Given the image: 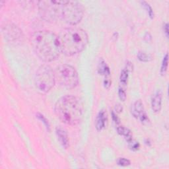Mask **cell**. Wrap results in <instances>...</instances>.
Wrapping results in <instances>:
<instances>
[{
    "instance_id": "cell-10",
    "label": "cell",
    "mask_w": 169,
    "mask_h": 169,
    "mask_svg": "<svg viewBox=\"0 0 169 169\" xmlns=\"http://www.w3.org/2000/svg\"><path fill=\"white\" fill-rule=\"evenodd\" d=\"M56 134L58 138V140L61 143V145L65 149H67L69 147V138L67 132L63 128H61V127H57L56 130Z\"/></svg>"
},
{
    "instance_id": "cell-16",
    "label": "cell",
    "mask_w": 169,
    "mask_h": 169,
    "mask_svg": "<svg viewBox=\"0 0 169 169\" xmlns=\"http://www.w3.org/2000/svg\"><path fill=\"white\" fill-rule=\"evenodd\" d=\"M168 68V54L167 53L165 56H164L162 62L161 64V75H165L167 73Z\"/></svg>"
},
{
    "instance_id": "cell-22",
    "label": "cell",
    "mask_w": 169,
    "mask_h": 169,
    "mask_svg": "<svg viewBox=\"0 0 169 169\" xmlns=\"http://www.w3.org/2000/svg\"><path fill=\"white\" fill-rule=\"evenodd\" d=\"M129 146L130 149L133 151H137L140 147L139 143L133 140L130 142H129Z\"/></svg>"
},
{
    "instance_id": "cell-21",
    "label": "cell",
    "mask_w": 169,
    "mask_h": 169,
    "mask_svg": "<svg viewBox=\"0 0 169 169\" xmlns=\"http://www.w3.org/2000/svg\"><path fill=\"white\" fill-rule=\"evenodd\" d=\"M118 96L122 101H125L126 99V93L124 88L123 87H120L118 89Z\"/></svg>"
},
{
    "instance_id": "cell-24",
    "label": "cell",
    "mask_w": 169,
    "mask_h": 169,
    "mask_svg": "<svg viewBox=\"0 0 169 169\" xmlns=\"http://www.w3.org/2000/svg\"><path fill=\"white\" fill-rule=\"evenodd\" d=\"M112 120H113V121L116 123V124H120V119H119V118L117 116L116 114H115L114 112H112Z\"/></svg>"
},
{
    "instance_id": "cell-6",
    "label": "cell",
    "mask_w": 169,
    "mask_h": 169,
    "mask_svg": "<svg viewBox=\"0 0 169 169\" xmlns=\"http://www.w3.org/2000/svg\"><path fill=\"white\" fill-rule=\"evenodd\" d=\"M56 81L68 89L75 88L79 83V76L76 69L69 64H61L54 71Z\"/></svg>"
},
{
    "instance_id": "cell-8",
    "label": "cell",
    "mask_w": 169,
    "mask_h": 169,
    "mask_svg": "<svg viewBox=\"0 0 169 169\" xmlns=\"http://www.w3.org/2000/svg\"><path fill=\"white\" fill-rule=\"evenodd\" d=\"M162 97V95L161 91H158L153 96L151 100V109L155 113H158L161 110Z\"/></svg>"
},
{
    "instance_id": "cell-4",
    "label": "cell",
    "mask_w": 169,
    "mask_h": 169,
    "mask_svg": "<svg viewBox=\"0 0 169 169\" xmlns=\"http://www.w3.org/2000/svg\"><path fill=\"white\" fill-rule=\"evenodd\" d=\"M84 8L78 2L61 0L59 9L60 19L71 25L78 24L83 18Z\"/></svg>"
},
{
    "instance_id": "cell-14",
    "label": "cell",
    "mask_w": 169,
    "mask_h": 169,
    "mask_svg": "<svg viewBox=\"0 0 169 169\" xmlns=\"http://www.w3.org/2000/svg\"><path fill=\"white\" fill-rule=\"evenodd\" d=\"M137 58L143 62H148L153 60V57L150 54H147L143 52H139L137 54Z\"/></svg>"
},
{
    "instance_id": "cell-1",
    "label": "cell",
    "mask_w": 169,
    "mask_h": 169,
    "mask_svg": "<svg viewBox=\"0 0 169 169\" xmlns=\"http://www.w3.org/2000/svg\"><path fill=\"white\" fill-rule=\"evenodd\" d=\"M30 44L36 55L45 62L56 60L61 53L58 37L49 30H39L33 33Z\"/></svg>"
},
{
    "instance_id": "cell-23",
    "label": "cell",
    "mask_w": 169,
    "mask_h": 169,
    "mask_svg": "<svg viewBox=\"0 0 169 169\" xmlns=\"http://www.w3.org/2000/svg\"><path fill=\"white\" fill-rule=\"evenodd\" d=\"M143 39L146 42H150L151 40H152V37L149 33H146L144 35V37H143Z\"/></svg>"
},
{
    "instance_id": "cell-25",
    "label": "cell",
    "mask_w": 169,
    "mask_h": 169,
    "mask_svg": "<svg viewBox=\"0 0 169 169\" xmlns=\"http://www.w3.org/2000/svg\"><path fill=\"white\" fill-rule=\"evenodd\" d=\"M104 85L106 89H109L111 85L110 80H109V79H105V80L104 81Z\"/></svg>"
},
{
    "instance_id": "cell-27",
    "label": "cell",
    "mask_w": 169,
    "mask_h": 169,
    "mask_svg": "<svg viewBox=\"0 0 169 169\" xmlns=\"http://www.w3.org/2000/svg\"><path fill=\"white\" fill-rule=\"evenodd\" d=\"M116 110L117 112H120L122 110V107L120 105H118L116 106Z\"/></svg>"
},
{
    "instance_id": "cell-9",
    "label": "cell",
    "mask_w": 169,
    "mask_h": 169,
    "mask_svg": "<svg viewBox=\"0 0 169 169\" xmlns=\"http://www.w3.org/2000/svg\"><path fill=\"white\" fill-rule=\"evenodd\" d=\"M107 122V116L105 111L101 110L96 116L95 121V127L97 131H101L105 128Z\"/></svg>"
},
{
    "instance_id": "cell-7",
    "label": "cell",
    "mask_w": 169,
    "mask_h": 169,
    "mask_svg": "<svg viewBox=\"0 0 169 169\" xmlns=\"http://www.w3.org/2000/svg\"><path fill=\"white\" fill-rule=\"evenodd\" d=\"M2 34L8 42L14 44L22 43L24 40V34L17 25L13 23L5 24L2 27Z\"/></svg>"
},
{
    "instance_id": "cell-19",
    "label": "cell",
    "mask_w": 169,
    "mask_h": 169,
    "mask_svg": "<svg viewBox=\"0 0 169 169\" xmlns=\"http://www.w3.org/2000/svg\"><path fill=\"white\" fill-rule=\"evenodd\" d=\"M138 118L140 119V120L141 121L142 124H144V125H149V124L150 123L149 117H148V116L147 115L145 112H143V113L139 116Z\"/></svg>"
},
{
    "instance_id": "cell-2",
    "label": "cell",
    "mask_w": 169,
    "mask_h": 169,
    "mask_svg": "<svg viewBox=\"0 0 169 169\" xmlns=\"http://www.w3.org/2000/svg\"><path fill=\"white\" fill-rule=\"evenodd\" d=\"M54 111L59 120L67 125H78L83 118V110L81 102L72 95L61 97L56 102Z\"/></svg>"
},
{
    "instance_id": "cell-13",
    "label": "cell",
    "mask_w": 169,
    "mask_h": 169,
    "mask_svg": "<svg viewBox=\"0 0 169 169\" xmlns=\"http://www.w3.org/2000/svg\"><path fill=\"white\" fill-rule=\"evenodd\" d=\"M117 131L120 136L124 137L127 142H130L132 140L131 131L124 126L117 127Z\"/></svg>"
},
{
    "instance_id": "cell-26",
    "label": "cell",
    "mask_w": 169,
    "mask_h": 169,
    "mask_svg": "<svg viewBox=\"0 0 169 169\" xmlns=\"http://www.w3.org/2000/svg\"><path fill=\"white\" fill-rule=\"evenodd\" d=\"M163 30H164V33H165L167 38H168V24L165 23L163 26Z\"/></svg>"
},
{
    "instance_id": "cell-12",
    "label": "cell",
    "mask_w": 169,
    "mask_h": 169,
    "mask_svg": "<svg viewBox=\"0 0 169 169\" xmlns=\"http://www.w3.org/2000/svg\"><path fill=\"white\" fill-rule=\"evenodd\" d=\"M98 73L105 77H109L110 74V71L109 67L107 65L105 61L103 59H100L98 65Z\"/></svg>"
},
{
    "instance_id": "cell-17",
    "label": "cell",
    "mask_w": 169,
    "mask_h": 169,
    "mask_svg": "<svg viewBox=\"0 0 169 169\" xmlns=\"http://www.w3.org/2000/svg\"><path fill=\"white\" fill-rule=\"evenodd\" d=\"M141 4V6L144 7V9L146 10L148 15H149V16L151 19H153L154 18V12H153V9L152 7L150 6V5L147 3L146 2H144V1H143V2H140Z\"/></svg>"
},
{
    "instance_id": "cell-18",
    "label": "cell",
    "mask_w": 169,
    "mask_h": 169,
    "mask_svg": "<svg viewBox=\"0 0 169 169\" xmlns=\"http://www.w3.org/2000/svg\"><path fill=\"white\" fill-rule=\"evenodd\" d=\"M37 118H38L40 121H42V122L44 123V124L46 126V127H47L48 131H50V123H49L48 120L42 114H40V113L37 114Z\"/></svg>"
},
{
    "instance_id": "cell-3",
    "label": "cell",
    "mask_w": 169,
    "mask_h": 169,
    "mask_svg": "<svg viewBox=\"0 0 169 169\" xmlns=\"http://www.w3.org/2000/svg\"><path fill=\"white\" fill-rule=\"evenodd\" d=\"M58 37L61 52L71 56L83 51L89 42V37L83 29L78 27L66 28Z\"/></svg>"
},
{
    "instance_id": "cell-5",
    "label": "cell",
    "mask_w": 169,
    "mask_h": 169,
    "mask_svg": "<svg viewBox=\"0 0 169 169\" xmlns=\"http://www.w3.org/2000/svg\"><path fill=\"white\" fill-rule=\"evenodd\" d=\"M36 87L41 93H47L52 89L56 83L54 71L50 65H40L35 74Z\"/></svg>"
},
{
    "instance_id": "cell-20",
    "label": "cell",
    "mask_w": 169,
    "mask_h": 169,
    "mask_svg": "<svg viewBox=\"0 0 169 169\" xmlns=\"http://www.w3.org/2000/svg\"><path fill=\"white\" fill-rule=\"evenodd\" d=\"M130 161L126 158H119L117 161V164L122 167H127L130 165Z\"/></svg>"
},
{
    "instance_id": "cell-15",
    "label": "cell",
    "mask_w": 169,
    "mask_h": 169,
    "mask_svg": "<svg viewBox=\"0 0 169 169\" xmlns=\"http://www.w3.org/2000/svg\"><path fill=\"white\" fill-rule=\"evenodd\" d=\"M128 73H129V71L127 69H124L121 71L120 79V83L122 86L127 85V79H128V75H129Z\"/></svg>"
},
{
    "instance_id": "cell-11",
    "label": "cell",
    "mask_w": 169,
    "mask_h": 169,
    "mask_svg": "<svg viewBox=\"0 0 169 169\" xmlns=\"http://www.w3.org/2000/svg\"><path fill=\"white\" fill-rule=\"evenodd\" d=\"M145 112L144 107H143V103L141 100H137L134 102V104L132 106L131 114L136 118H138L139 116Z\"/></svg>"
}]
</instances>
